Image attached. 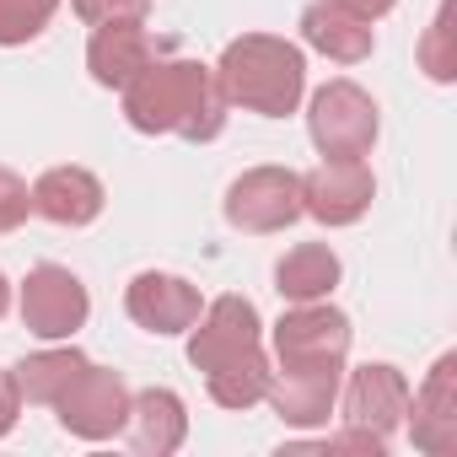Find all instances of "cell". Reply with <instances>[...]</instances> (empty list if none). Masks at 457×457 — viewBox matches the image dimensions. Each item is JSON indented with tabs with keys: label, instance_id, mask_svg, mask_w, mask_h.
Here are the masks:
<instances>
[{
	"label": "cell",
	"instance_id": "6",
	"mask_svg": "<svg viewBox=\"0 0 457 457\" xmlns=\"http://www.w3.org/2000/svg\"><path fill=\"white\" fill-rule=\"evenodd\" d=\"M226 220L248 237H270L302 220V172L296 167H248L220 199Z\"/></svg>",
	"mask_w": 457,
	"mask_h": 457
},
{
	"label": "cell",
	"instance_id": "25",
	"mask_svg": "<svg viewBox=\"0 0 457 457\" xmlns=\"http://www.w3.org/2000/svg\"><path fill=\"white\" fill-rule=\"evenodd\" d=\"M22 420V393H17V377L0 371V436H12Z\"/></svg>",
	"mask_w": 457,
	"mask_h": 457
},
{
	"label": "cell",
	"instance_id": "9",
	"mask_svg": "<svg viewBox=\"0 0 457 457\" xmlns=\"http://www.w3.org/2000/svg\"><path fill=\"white\" fill-rule=\"evenodd\" d=\"M339 409H345V425H361V430L393 441L409 414V377L387 361H366L339 382Z\"/></svg>",
	"mask_w": 457,
	"mask_h": 457
},
{
	"label": "cell",
	"instance_id": "10",
	"mask_svg": "<svg viewBox=\"0 0 457 457\" xmlns=\"http://www.w3.org/2000/svg\"><path fill=\"white\" fill-rule=\"evenodd\" d=\"M259 345H264L259 307L248 296H215V302H204V312L188 328V366L194 371H210V366L232 361V355H248Z\"/></svg>",
	"mask_w": 457,
	"mask_h": 457
},
{
	"label": "cell",
	"instance_id": "24",
	"mask_svg": "<svg viewBox=\"0 0 457 457\" xmlns=\"http://www.w3.org/2000/svg\"><path fill=\"white\" fill-rule=\"evenodd\" d=\"M71 12L97 28V22H124V17H145L151 12V0H71Z\"/></svg>",
	"mask_w": 457,
	"mask_h": 457
},
{
	"label": "cell",
	"instance_id": "13",
	"mask_svg": "<svg viewBox=\"0 0 457 457\" xmlns=\"http://www.w3.org/2000/svg\"><path fill=\"white\" fill-rule=\"evenodd\" d=\"M156 38L145 28V17H124V22H97L87 38V71L97 87L119 92L124 81H135L151 60H156Z\"/></svg>",
	"mask_w": 457,
	"mask_h": 457
},
{
	"label": "cell",
	"instance_id": "5",
	"mask_svg": "<svg viewBox=\"0 0 457 457\" xmlns=\"http://www.w3.org/2000/svg\"><path fill=\"white\" fill-rule=\"evenodd\" d=\"M17 312H22V328L44 345H60V339H76L92 318V296L81 286L76 270L65 264H33L22 291H17Z\"/></svg>",
	"mask_w": 457,
	"mask_h": 457
},
{
	"label": "cell",
	"instance_id": "16",
	"mask_svg": "<svg viewBox=\"0 0 457 457\" xmlns=\"http://www.w3.org/2000/svg\"><path fill=\"white\" fill-rule=\"evenodd\" d=\"M124 436L140 457H172L188 441V403L172 387H140V393H129Z\"/></svg>",
	"mask_w": 457,
	"mask_h": 457
},
{
	"label": "cell",
	"instance_id": "21",
	"mask_svg": "<svg viewBox=\"0 0 457 457\" xmlns=\"http://www.w3.org/2000/svg\"><path fill=\"white\" fill-rule=\"evenodd\" d=\"M420 71L436 81V87H452L457 81V0H441L425 38H420Z\"/></svg>",
	"mask_w": 457,
	"mask_h": 457
},
{
	"label": "cell",
	"instance_id": "3",
	"mask_svg": "<svg viewBox=\"0 0 457 457\" xmlns=\"http://www.w3.org/2000/svg\"><path fill=\"white\" fill-rule=\"evenodd\" d=\"M307 135L318 156H371L382 135V108L366 87H355L350 76H334L307 103Z\"/></svg>",
	"mask_w": 457,
	"mask_h": 457
},
{
	"label": "cell",
	"instance_id": "15",
	"mask_svg": "<svg viewBox=\"0 0 457 457\" xmlns=\"http://www.w3.org/2000/svg\"><path fill=\"white\" fill-rule=\"evenodd\" d=\"M339 382H345V371H334V366H318V371H280V366H275L264 403L280 414V425H291V430H318V425H328V414L339 409Z\"/></svg>",
	"mask_w": 457,
	"mask_h": 457
},
{
	"label": "cell",
	"instance_id": "18",
	"mask_svg": "<svg viewBox=\"0 0 457 457\" xmlns=\"http://www.w3.org/2000/svg\"><path fill=\"white\" fill-rule=\"evenodd\" d=\"M339 280H345V264L328 243H296L275 264V291L286 302H328Z\"/></svg>",
	"mask_w": 457,
	"mask_h": 457
},
{
	"label": "cell",
	"instance_id": "27",
	"mask_svg": "<svg viewBox=\"0 0 457 457\" xmlns=\"http://www.w3.org/2000/svg\"><path fill=\"white\" fill-rule=\"evenodd\" d=\"M12 312V280H6V270H0V318Z\"/></svg>",
	"mask_w": 457,
	"mask_h": 457
},
{
	"label": "cell",
	"instance_id": "26",
	"mask_svg": "<svg viewBox=\"0 0 457 457\" xmlns=\"http://www.w3.org/2000/svg\"><path fill=\"white\" fill-rule=\"evenodd\" d=\"M339 6H350L355 17H366V22H382L393 6H398V0H339Z\"/></svg>",
	"mask_w": 457,
	"mask_h": 457
},
{
	"label": "cell",
	"instance_id": "14",
	"mask_svg": "<svg viewBox=\"0 0 457 457\" xmlns=\"http://www.w3.org/2000/svg\"><path fill=\"white\" fill-rule=\"evenodd\" d=\"M108 204V188L92 167H49L38 183H33V215L54 220V226H71V232H81V226H92Z\"/></svg>",
	"mask_w": 457,
	"mask_h": 457
},
{
	"label": "cell",
	"instance_id": "7",
	"mask_svg": "<svg viewBox=\"0 0 457 457\" xmlns=\"http://www.w3.org/2000/svg\"><path fill=\"white\" fill-rule=\"evenodd\" d=\"M371 199H377V172L366 167V156H323L312 172H302V215H312L328 232L366 220Z\"/></svg>",
	"mask_w": 457,
	"mask_h": 457
},
{
	"label": "cell",
	"instance_id": "23",
	"mask_svg": "<svg viewBox=\"0 0 457 457\" xmlns=\"http://www.w3.org/2000/svg\"><path fill=\"white\" fill-rule=\"evenodd\" d=\"M28 215H33V188H28V178H17L12 167H0V237L17 232V226H28Z\"/></svg>",
	"mask_w": 457,
	"mask_h": 457
},
{
	"label": "cell",
	"instance_id": "1",
	"mask_svg": "<svg viewBox=\"0 0 457 457\" xmlns=\"http://www.w3.org/2000/svg\"><path fill=\"white\" fill-rule=\"evenodd\" d=\"M124 97V119L140 135H178V140H215L226 129V97L215 81V65L199 60H178V54H156L135 81L119 87Z\"/></svg>",
	"mask_w": 457,
	"mask_h": 457
},
{
	"label": "cell",
	"instance_id": "17",
	"mask_svg": "<svg viewBox=\"0 0 457 457\" xmlns=\"http://www.w3.org/2000/svg\"><path fill=\"white\" fill-rule=\"evenodd\" d=\"M302 44L334 65H361L377 49V28L355 17L350 6H339V0H312L302 12Z\"/></svg>",
	"mask_w": 457,
	"mask_h": 457
},
{
	"label": "cell",
	"instance_id": "11",
	"mask_svg": "<svg viewBox=\"0 0 457 457\" xmlns=\"http://www.w3.org/2000/svg\"><path fill=\"white\" fill-rule=\"evenodd\" d=\"M124 312L135 328L156 334V339H178L194 328V318L204 312V296L199 286H188L183 275H167V270H140L129 286H124Z\"/></svg>",
	"mask_w": 457,
	"mask_h": 457
},
{
	"label": "cell",
	"instance_id": "20",
	"mask_svg": "<svg viewBox=\"0 0 457 457\" xmlns=\"http://www.w3.org/2000/svg\"><path fill=\"white\" fill-rule=\"evenodd\" d=\"M81 366H87V355H81L71 339H60V345H49V350H38V355H22V361L12 366V377H17L22 403L54 409V398L76 382V371H81Z\"/></svg>",
	"mask_w": 457,
	"mask_h": 457
},
{
	"label": "cell",
	"instance_id": "19",
	"mask_svg": "<svg viewBox=\"0 0 457 457\" xmlns=\"http://www.w3.org/2000/svg\"><path fill=\"white\" fill-rule=\"evenodd\" d=\"M270 377H275V361H270V350L259 345V350H248V355H232V361L210 366V371H204V387H210V398H215L220 409L248 414L253 403H264Z\"/></svg>",
	"mask_w": 457,
	"mask_h": 457
},
{
	"label": "cell",
	"instance_id": "2",
	"mask_svg": "<svg viewBox=\"0 0 457 457\" xmlns=\"http://www.w3.org/2000/svg\"><path fill=\"white\" fill-rule=\"evenodd\" d=\"M215 81H220L226 108H243V113H259V119H286L307 97V54L291 38L243 33L220 49Z\"/></svg>",
	"mask_w": 457,
	"mask_h": 457
},
{
	"label": "cell",
	"instance_id": "12",
	"mask_svg": "<svg viewBox=\"0 0 457 457\" xmlns=\"http://www.w3.org/2000/svg\"><path fill=\"white\" fill-rule=\"evenodd\" d=\"M403 425H409V436H414V446H420L425 457L457 452V355H452V350H446V355L425 371V382L409 393Z\"/></svg>",
	"mask_w": 457,
	"mask_h": 457
},
{
	"label": "cell",
	"instance_id": "4",
	"mask_svg": "<svg viewBox=\"0 0 457 457\" xmlns=\"http://www.w3.org/2000/svg\"><path fill=\"white\" fill-rule=\"evenodd\" d=\"M350 339H355V328H350V318L334 302H291L286 318L270 334V345H275L270 361L280 371H318V366L345 371Z\"/></svg>",
	"mask_w": 457,
	"mask_h": 457
},
{
	"label": "cell",
	"instance_id": "8",
	"mask_svg": "<svg viewBox=\"0 0 457 457\" xmlns=\"http://www.w3.org/2000/svg\"><path fill=\"white\" fill-rule=\"evenodd\" d=\"M54 414L81 441H113V436H124V420H129V382L113 366L87 361L76 371V382L54 398Z\"/></svg>",
	"mask_w": 457,
	"mask_h": 457
},
{
	"label": "cell",
	"instance_id": "22",
	"mask_svg": "<svg viewBox=\"0 0 457 457\" xmlns=\"http://www.w3.org/2000/svg\"><path fill=\"white\" fill-rule=\"evenodd\" d=\"M54 12H60V0H0V49H22L44 38Z\"/></svg>",
	"mask_w": 457,
	"mask_h": 457
}]
</instances>
